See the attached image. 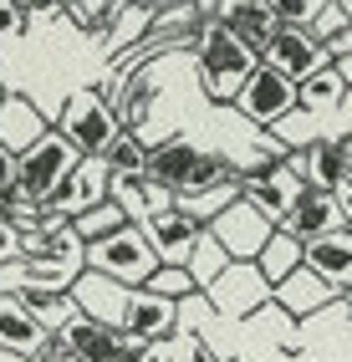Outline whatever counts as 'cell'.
Returning a JSON list of instances; mask_svg holds the SVG:
<instances>
[{
	"label": "cell",
	"mask_w": 352,
	"mask_h": 362,
	"mask_svg": "<svg viewBox=\"0 0 352 362\" xmlns=\"http://www.w3.org/2000/svg\"><path fill=\"white\" fill-rule=\"evenodd\" d=\"M199 158H204L199 143H189L184 133H174L169 143H153V148H148V168H143V174L153 184H163V189H174V194H184V184L194 179Z\"/></svg>",
	"instance_id": "2e32d148"
},
{
	"label": "cell",
	"mask_w": 352,
	"mask_h": 362,
	"mask_svg": "<svg viewBox=\"0 0 352 362\" xmlns=\"http://www.w3.org/2000/svg\"><path fill=\"white\" fill-rule=\"evenodd\" d=\"M307 184H312L307 179V158H261V163H250L240 174V194L255 209H266L276 225H286L296 199L307 194Z\"/></svg>",
	"instance_id": "7a4b0ae2"
},
{
	"label": "cell",
	"mask_w": 352,
	"mask_h": 362,
	"mask_svg": "<svg viewBox=\"0 0 352 362\" xmlns=\"http://www.w3.org/2000/svg\"><path fill=\"white\" fill-rule=\"evenodd\" d=\"M16 296L26 301V306H31V311H36V317H41L46 327H52V332H61V327H66V322H72L77 311H82L72 291H52V286H20Z\"/></svg>",
	"instance_id": "d4e9b609"
},
{
	"label": "cell",
	"mask_w": 352,
	"mask_h": 362,
	"mask_svg": "<svg viewBox=\"0 0 352 362\" xmlns=\"http://www.w3.org/2000/svg\"><path fill=\"white\" fill-rule=\"evenodd\" d=\"M46 133H52V128H46L41 107L31 98H20V92H11L6 107H0V143H6L11 153H26V148H36Z\"/></svg>",
	"instance_id": "ffe728a7"
},
{
	"label": "cell",
	"mask_w": 352,
	"mask_h": 362,
	"mask_svg": "<svg viewBox=\"0 0 352 362\" xmlns=\"http://www.w3.org/2000/svg\"><path fill=\"white\" fill-rule=\"evenodd\" d=\"M281 230H291L301 245H312V240L322 235H332V230H347V209L337 199V189H322V184H307V194L296 199L291 209V220L281 225Z\"/></svg>",
	"instance_id": "7c38bea8"
},
{
	"label": "cell",
	"mask_w": 352,
	"mask_h": 362,
	"mask_svg": "<svg viewBox=\"0 0 352 362\" xmlns=\"http://www.w3.org/2000/svg\"><path fill=\"white\" fill-rule=\"evenodd\" d=\"M112 199L128 209V220H133V225H143L148 214L169 209V204H179V194H174V189L153 184L148 174H117V179H112Z\"/></svg>",
	"instance_id": "7402d4cb"
},
{
	"label": "cell",
	"mask_w": 352,
	"mask_h": 362,
	"mask_svg": "<svg viewBox=\"0 0 352 362\" xmlns=\"http://www.w3.org/2000/svg\"><path fill=\"white\" fill-rule=\"evenodd\" d=\"M209 230L220 235V245H225L235 260H261V250L271 245V235H276L281 225L271 220L266 209H255V204L240 194L230 209H220L215 220H209Z\"/></svg>",
	"instance_id": "52a82bcc"
},
{
	"label": "cell",
	"mask_w": 352,
	"mask_h": 362,
	"mask_svg": "<svg viewBox=\"0 0 352 362\" xmlns=\"http://www.w3.org/2000/svg\"><path fill=\"white\" fill-rule=\"evenodd\" d=\"M179 322H184L179 301L148 291V286H133V291H128V311H123V332H128V337H153V342H169V337L179 332Z\"/></svg>",
	"instance_id": "4fadbf2b"
},
{
	"label": "cell",
	"mask_w": 352,
	"mask_h": 362,
	"mask_svg": "<svg viewBox=\"0 0 352 362\" xmlns=\"http://www.w3.org/2000/svg\"><path fill=\"white\" fill-rule=\"evenodd\" d=\"M261 62H271L276 71H286L291 82H307L312 71H322L332 57H327V46L317 41L312 26H281L276 41H271V52H266Z\"/></svg>",
	"instance_id": "8fae6325"
},
{
	"label": "cell",
	"mask_w": 352,
	"mask_h": 362,
	"mask_svg": "<svg viewBox=\"0 0 352 362\" xmlns=\"http://www.w3.org/2000/svg\"><path fill=\"white\" fill-rule=\"evenodd\" d=\"M347 77L337 71V62H327L322 71H312L307 82H301V107H342V98H347Z\"/></svg>",
	"instance_id": "83f0119b"
},
{
	"label": "cell",
	"mask_w": 352,
	"mask_h": 362,
	"mask_svg": "<svg viewBox=\"0 0 352 362\" xmlns=\"http://www.w3.org/2000/svg\"><path fill=\"white\" fill-rule=\"evenodd\" d=\"M230 107L240 112L245 123H255V128H276L291 107H301V82H291L286 71H276L271 62H261Z\"/></svg>",
	"instance_id": "8992f818"
},
{
	"label": "cell",
	"mask_w": 352,
	"mask_h": 362,
	"mask_svg": "<svg viewBox=\"0 0 352 362\" xmlns=\"http://www.w3.org/2000/svg\"><path fill=\"white\" fill-rule=\"evenodd\" d=\"M117 362H169V342H153V337H128L123 332V357Z\"/></svg>",
	"instance_id": "836d02e7"
},
{
	"label": "cell",
	"mask_w": 352,
	"mask_h": 362,
	"mask_svg": "<svg viewBox=\"0 0 352 362\" xmlns=\"http://www.w3.org/2000/svg\"><path fill=\"white\" fill-rule=\"evenodd\" d=\"M112 179H117V168H112L107 158H82L72 174H66V184L46 199V209L77 220V214H87V209H98V204L112 199Z\"/></svg>",
	"instance_id": "9c48e42d"
},
{
	"label": "cell",
	"mask_w": 352,
	"mask_h": 362,
	"mask_svg": "<svg viewBox=\"0 0 352 362\" xmlns=\"http://www.w3.org/2000/svg\"><path fill=\"white\" fill-rule=\"evenodd\" d=\"M169 362H225V357L209 347L204 337H194V332H184V327H179V332L169 337Z\"/></svg>",
	"instance_id": "d6a6232c"
},
{
	"label": "cell",
	"mask_w": 352,
	"mask_h": 362,
	"mask_svg": "<svg viewBox=\"0 0 352 362\" xmlns=\"http://www.w3.org/2000/svg\"><path fill=\"white\" fill-rule=\"evenodd\" d=\"M327 46V57H332V62H342V57H352V26H342V31H332V36H327L322 41Z\"/></svg>",
	"instance_id": "ab89813d"
},
{
	"label": "cell",
	"mask_w": 352,
	"mask_h": 362,
	"mask_svg": "<svg viewBox=\"0 0 352 362\" xmlns=\"http://www.w3.org/2000/svg\"><path fill=\"white\" fill-rule=\"evenodd\" d=\"M148 291L169 296V301H189L199 286H194V276H189V265H158L153 281H148Z\"/></svg>",
	"instance_id": "1f68e13d"
},
{
	"label": "cell",
	"mask_w": 352,
	"mask_h": 362,
	"mask_svg": "<svg viewBox=\"0 0 352 362\" xmlns=\"http://www.w3.org/2000/svg\"><path fill=\"white\" fill-rule=\"evenodd\" d=\"M342 26H352V16L337 6V0H327V6L317 11V21H312V31H317V41H327L332 31H342Z\"/></svg>",
	"instance_id": "74e56055"
},
{
	"label": "cell",
	"mask_w": 352,
	"mask_h": 362,
	"mask_svg": "<svg viewBox=\"0 0 352 362\" xmlns=\"http://www.w3.org/2000/svg\"><path fill=\"white\" fill-rule=\"evenodd\" d=\"M220 21L235 31V41L250 46L255 57H266L271 41H276V31H281V21H276V11L266 6V0H235V6L220 11Z\"/></svg>",
	"instance_id": "ac0fdd59"
},
{
	"label": "cell",
	"mask_w": 352,
	"mask_h": 362,
	"mask_svg": "<svg viewBox=\"0 0 352 362\" xmlns=\"http://www.w3.org/2000/svg\"><path fill=\"white\" fill-rule=\"evenodd\" d=\"M20 250H26V245H20V225L11 220V209L0 204V265L20 260Z\"/></svg>",
	"instance_id": "8d00e7d4"
},
{
	"label": "cell",
	"mask_w": 352,
	"mask_h": 362,
	"mask_svg": "<svg viewBox=\"0 0 352 362\" xmlns=\"http://www.w3.org/2000/svg\"><path fill=\"white\" fill-rule=\"evenodd\" d=\"M20 26H26V11H20L16 0H0V41H6V36H20Z\"/></svg>",
	"instance_id": "f35d334b"
},
{
	"label": "cell",
	"mask_w": 352,
	"mask_h": 362,
	"mask_svg": "<svg viewBox=\"0 0 352 362\" xmlns=\"http://www.w3.org/2000/svg\"><path fill=\"white\" fill-rule=\"evenodd\" d=\"M82 163V148L72 138H66L61 128H52L36 148H26L20 153V199H36V204H46L57 194V189L66 184V174Z\"/></svg>",
	"instance_id": "5b68a950"
},
{
	"label": "cell",
	"mask_w": 352,
	"mask_h": 362,
	"mask_svg": "<svg viewBox=\"0 0 352 362\" xmlns=\"http://www.w3.org/2000/svg\"><path fill=\"white\" fill-rule=\"evenodd\" d=\"M0 362H31V357H20V352H11V347H0Z\"/></svg>",
	"instance_id": "7bdbcfd3"
},
{
	"label": "cell",
	"mask_w": 352,
	"mask_h": 362,
	"mask_svg": "<svg viewBox=\"0 0 352 362\" xmlns=\"http://www.w3.org/2000/svg\"><path fill=\"white\" fill-rule=\"evenodd\" d=\"M57 128H61V133L82 148V158H107V148L117 143V133H123V117L112 112V103L102 98V92L77 87L72 98L61 103Z\"/></svg>",
	"instance_id": "277c9868"
},
{
	"label": "cell",
	"mask_w": 352,
	"mask_h": 362,
	"mask_svg": "<svg viewBox=\"0 0 352 362\" xmlns=\"http://www.w3.org/2000/svg\"><path fill=\"white\" fill-rule=\"evenodd\" d=\"M255 265L266 271L271 286H281L291 271H301V265H307V245H301L291 230H276V235H271V245L261 250V260H255Z\"/></svg>",
	"instance_id": "cb8c5ba5"
},
{
	"label": "cell",
	"mask_w": 352,
	"mask_h": 362,
	"mask_svg": "<svg viewBox=\"0 0 352 362\" xmlns=\"http://www.w3.org/2000/svg\"><path fill=\"white\" fill-rule=\"evenodd\" d=\"M332 296H337V291H332V286H327V281L312 271V265H301V271H291L286 281L276 286V306L286 311L291 322H301V317H312V311H322Z\"/></svg>",
	"instance_id": "44dd1931"
},
{
	"label": "cell",
	"mask_w": 352,
	"mask_h": 362,
	"mask_svg": "<svg viewBox=\"0 0 352 362\" xmlns=\"http://www.w3.org/2000/svg\"><path fill=\"white\" fill-rule=\"evenodd\" d=\"M66 16H72V26L82 36H112L117 16H123V0H72Z\"/></svg>",
	"instance_id": "4316f807"
},
{
	"label": "cell",
	"mask_w": 352,
	"mask_h": 362,
	"mask_svg": "<svg viewBox=\"0 0 352 362\" xmlns=\"http://www.w3.org/2000/svg\"><path fill=\"white\" fill-rule=\"evenodd\" d=\"M52 337L57 332L46 327L16 291H0V347H11L20 357H36L41 347H52Z\"/></svg>",
	"instance_id": "5bb4252c"
},
{
	"label": "cell",
	"mask_w": 352,
	"mask_h": 362,
	"mask_svg": "<svg viewBox=\"0 0 352 362\" xmlns=\"http://www.w3.org/2000/svg\"><path fill=\"white\" fill-rule=\"evenodd\" d=\"M6 98H11V92H6V82H0V107H6Z\"/></svg>",
	"instance_id": "f6af8a7d"
},
{
	"label": "cell",
	"mask_w": 352,
	"mask_h": 362,
	"mask_svg": "<svg viewBox=\"0 0 352 362\" xmlns=\"http://www.w3.org/2000/svg\"><path fill=\"white\" fill-rule=\"evenodd\" d=\"M194 66H199V82L209 92V103H235L240 87L250 82V71L261 66V57L245 41H235V31L225 21H209L199 31V46H194Z\"/></svg>",
	"instance_id": "6da1fadb"
},
{
	"label": "cell",
	"mask_w": 352,
	"mask_h": 362,
	"mask_svg": "<svg viewBox=\"0 0 352 362\" xmlns=\"http://www.w3.org/2000/svg\"><path fill=\"white\" fill-rule=\"evenodd\" d=\"M31 362H82V357H77V352H66V347L57 342V337H52V347H41Z\"/></svg>",
	"instance_id": "b9f144b4"
},
{
	"label": "cell",
	"mask_w": 352,
	"mask_h": 362,
	"mask_svg": "<svg viewBox=\"0 0 352 362\" xmlns=\"http://www.w3.org/2000/svg\"><path fill=\"white\" fill-rule=\"evenodd\" d=\"M235 199H240V179H230V184H215V189H209V194H184L179 204L189 209V214H199V220L209 225V220H215L220 209H230Z\"/></svg>",
	"instance_id": "4dcf8cb0"
},
{
	"label": "cell",
	"mask_w": 352,
	"mask_h": 362,
	"mask_svg": "<svg viewBox=\"0 0 352 362\" xmlns=\"http://www.w3.org/2000/svg\"><path fill=\"white\" fill-rule=\"evenodd\" d=\"M57 342L66 352H77L82 362H117L123 357V332L98 322V317H87V311H77V317L57 332Z\"/></svg>",
	"instance_id": "9a60e30c"
},
{
	"label": "cell",
	"mask_w": 352,
	"mask_h": 362,
	"mask_svg": "<svg viewBox=\"0 0 352 362\" xmlns=\"http://www.w3.org/2000/svg\"><path fill=\"white\" fill-rule=\"evenodd\" d=\"M107 163L117 168V174H143V168H148V143L138 138L133 128H123V133H117V143L107 148Z\"/></svg>",
	"instance_id": "f546056e"
},
{
	"label": "cell",
	"mask_w": 352,
	"mask_h": 362,
	"mask_svg": "<svg viewBox=\"0 0 352 362\" xmlns=\"http://www.w3.org/2000/svg\"><path fill=\"white\" fill-rule=\"evenodd\" d=\"M209 306L220 317H255L261 306H276V286L266 281V271L255 260H235L230 271L209 286Z\"/></svg>",
	"instance_id": "ba28073f"
},
{
	"label": "cell",
	"mask_w": 352,
	"mask_h": 362,
	"mask_svg": "<svg viewBox=\"0 0 352 362\" xmlns=\"http://www.w3.org/2000/svg\"><path fill=\"white\" fill-rule=\"evenodd\" d=\"M143 230H148V240H153V250H158L163 265H189V255H194V245H199V235H204L209 225L199 220V214H189L184 204H169V209L148 214Z\"/></svg>",
	"instance_id": "30bf717a"
},
{
	"label": "cell",
	"mask_w": 352,
	"mask_h": 362,
	"mask_svg": "<svg viewBox=\"0 0 352 362\" xmlns=\"http://www.w3.org/2000/svg\"><path fill=\"white\" fill-rule=\"evenodd\" d=\"M337 6H342V11H347V16H352V0H337Z\"/></svg>",
	"instance_id": "bcb514c9"
},
{
	"label": "cell",
	"mask_w": 352,
	"mask_h": 362,
	"mask_svg": "<svg viewBox=\"0 0 352 362\" xmlns=\"http://www.w3.org/2000/svg\"><path fill=\"white\" fill-rule=\"evenodd\" d=\"M16 199H20V153L0 143V204H16Z\"/></svg>",
	"instance_id": "e575fe53"
},
{
	"label": "cell",
	"mask_w": 352,
	"mask_h": 362,
	"mask_svg": "<svg viewBox=\"0 0 352 362\" xmlns=\"http://www.w3.org/2000/svg\"><path fill=\"white\" fill-rule=\"evenodd\" d=\"M337 71L347 77V87H352V57H342V62H337Z\"/></svg>",
	"instance_id": "ee69618b"
},
{
	"label": "cell",
	"mask_w": 352,
	"mask_h": 362,
	"mask_svg": "<svg viewBox=\"0 0 352 362\" xmlns=\"http://www.w3.org/2000/svg\"><path fill=\"white\" fill-rule=\"evenodd\" d=\"M230 265H235V255L220 245L215 230H204L199 245H194V255H189V276H194V286H199V291H209V286H215V281L230 271Z\"/></svg>",
	"instance_id": "484cf974"
},
{
	"label": "cell",
	"mask_w": 352,
	"mask_h": 362,
	"mask_svg": "<svg viewBox=\"0 0 352 362\" xmlns=\"http://www.w3.org/2000/svg\"><path fill=\"white\" fill-rule=\"evenodd\" d=\"M266 6L276 11V21L281 26H307V21H317V0H266Z\"/></svg>",
	"instance_id": "d590c367"
},
{
	"label": "cell",
	"mask_w": 352,
	"mask_h": 362,
	"mask_svg": "<svg viewBox=\"0 0 352 362\" xmlns=\"http://www.w3.org/2000/svg\"><path fill=\"white\" fill-rule=\"evenodd\" d=\"M87 265L102 271V276H112V281H123V286H148L163 260H158V250H153V240H148L143 225H123L107 240H92Z\"/></svg>",
	"instance_id": "3957f363"
},
{
	"label": "cell",
	"mask_w": 352,
	"mask_h": 362,
	"mask_svg": "<svg viewBox=\"0 0 352 362\" xmlns=\"http://www.w3.org/2000/svg\"><path fill=\"white\" fill-rule=\"evenodd\" d=\"M307 179L322 189H342L352 179V138H317L307 148Z\"/></svg>",
	"instance_id": "603a6c76"
},
{
	"label": "cell",
	"mask_w": 352,
	"mask_h": 362,
	"mask_svg": "<svg viewBox=\"0 0 352 362\" xmlns=\"http://www.w3.org/2000/svg\"><path fill=\"white\" fill-rule=\"evenodd\" d=\"M72 225H77V235L92 245V240H107V235H117V230H123V225H133V220H128V209L117 204V199H107V204H98V209L77 214Z\"/></svg>",
	"instance_id": "f1b7e54d"
},
{
	"label": "cell",
	"mask_w": 352,
	"mask_h": 362,
	"mask_svg": "<svg viewBox=\"0 0 352 362\" xmlns=\"http://www.w3.org/2000/svg\"><path fill=\"white\" fill-rule=\"evenodd\" d=\"M16 6L26 11V16H61L72 0H16Z\"/></svg>",
	"instance_id": "60d3db41"
},
{
	"label": "cell",
	"mask_w": 352,
	"mask_h": 362,
	"mask_svg": "<svg viewBox=\"0 0 352 362\" xmlns=\"http://www.w3.org/2000/svg\"><path fill=\"white\" fill-rule=\"evenodd\" d=\"M307 265L332 286V291H352V225L347 230H332V235H322L307 245Z\"/></svg>",
	"instance_id": "d6986e66"
},
{
	"label": "cell",
	"mask_w": 352,
	"mask_h": 362,
	"mask_svg": "<svg viewBox=\"0 0 352 362\" xmlns=\"http://www.w3.org/2000/svg\"><path fill=\"white\" fill-rule=\"evenodd\" d=\"M128 291H133V286L112 281V276H102V271H92V265H87V271L77 276V286H72V296H77V306L87 311V317H98V322H107V327H117V332H123Z\"/></svg>",
	"instance_id": "e0dca14e"
}]
</instances>
